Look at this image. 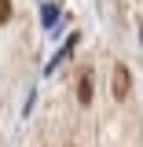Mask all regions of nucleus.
I'll list each match as a JSON object with an SVG mask.
<instances>
[{
    "instance_id": "nucleus-4",
    "label": "nucleus",
    "mask_w": 143,
    "mask_h": 147,
    "mask_svg": "<svg viewBox=\"0 0 143 147\" xmlns=\"http://www.w3.org/2000/svg\"><path fill=\"white\" fill-rule=\"evenodd\" d=\"M11 18V0H0V26Z\"/></svg>"
},
{
    "instance_id": "nucleus-1",
    "label": "nucleus",
    "mask_w": 143,
    "mask_h": 147,
    "mask_svg": "<svg viewBox=\"0 0 143 147\" xmlns=\"http://www.w3.org/2000/svg\"><path fill=\"white\" fill-rule=\"evenodd\" d=\"M114 99H128V88H132V74H128V66L125 63H117L114 66Z\"/></svg>"
},
{
    "instance_id": "nucleus-2",
    "label": "nucleus",
    "mask_w": 143,
    "mask_h": 147,
    "mask_svg": "<svg viewBox=\"0 0 143 147\" xmlns=\"http://www.w3.org/2000/svg\"><path fill=\"white\" fill-rule=\"evenodd\" d=\"M77 99H81V103H92V74H88V70L81 74V88H77Z\"/></svg>"
},
{
    "instance_id": "nucleus-3",
    "label": "nucleus",
    "mask_w": 143,
    "mask_h": 147,
    "mask_svg": "<svg viewBox=\"0 0 143 147\" xmlns=\"http://www.w3.org/2000/svg\"><path fill=\"white\" fill-rule=\"evenodd\" d=\"M44 26H55V18H59V11H55V4H44Z\"/></svg>"
}]
</instances>
